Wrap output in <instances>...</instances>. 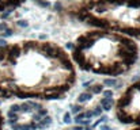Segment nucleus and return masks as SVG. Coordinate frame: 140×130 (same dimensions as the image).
Wrapping results in <instances>:
<instances>
[{"mask_svg": "<svg viewBox=\"0 0 140 130\" xmlns=\"http://www.w3.org/2000/svg\"><path fill=\"white\" fill-rule=\"evenodd\" d=\"M128 130H140V126H132L131 129H128Z\"/></svg>", "mask_w": 140, "mask_h": 130, "instance_id": "17", "label": "nucleus"}, {"mask_svg": "<svg viewBox=\"0 0 140 130\" xmlns=\"http://www.w3.org/2000/svg\"><path fill=\"white\" fill-rule=\"evenodd\" d=\"M103 89H105V87L102 83H89L86 85V91H89L93 95H101Z\"/></svg>", "mask_w": 140, "mask_h": 130, "instance_id": "8", "label": "nucleus"}, {"mask_svg": "<svg viewBox=\"0 0 140 130\" xmlns=\"http://www.w3.org/2000/svg\"><path fill=\"white\" fill-rule=\"evenodd\" d=\"M78 83L69 52L46 39H0V102L64 99Z\"/></svg>", "mask_w": 140, "mask_h": 130, "instance_id": "1", "label": "nucleus"}, {"mask_svg": "<svg viewBox=\"0 0 140 130\" xmlns=\"http://www.w3.org/2000/svg\"><path fill=\"white\" fill-rule=\"evenodd\" d=\"M78 71L103 77H123L140 60L137 41L118 33L90 29L78 35L69 47Z\"/></svg>", "mask_w": 140, "mask_h": 130, "instance_id": "2", "label": "nucleus"}, {"mask_svg": "<svg viewBox=\"0 0 140 130\" xmlns=\"http://www.w3.org/2000/svg\"><path fill=\"white\" fill-rule=\"evenodd\" d=\"M105 121H107V117H105V115H101V118H99V121H97L95 123H93V125H91V129H95L97 126H99L101 123H103Z\"/></svg>", "mask_w": 140, "mask_h": 130, "instance_id": "14", "label": "nucleus"}, {"mask_svg": "<svg viewBox=\"0 0 140 130\" xmlns=\"http://www.w3.org/2000/svg\"><path fill=\"white\" fill-rule=\"evenodd\" d=\"M103 85H106L109 88L114 89V88H121V85H123V81L120 80V77H105L103 81H102Z\"/></svg>", "mask_w": 140, "mask_h": 130, "instance_id": "7", "label": "nucleus"}, {"mask_svg": "<svg viewBox=\"0 0 140 130\" xmlns=\"http://www.w3.org/2000/svg\"><path fill=\"white\" fill-rule=\"evenodd\" d=\"M67 1H71V0H67Z\"/></svg>", "mask_w": 140, "mask_h": 130, "instance_id": "18", "label": "nucleus"}, {"mask_svg": "<svg viewBox=\"0 0 140 130\" xmlns=\"http://www.w3.org/2000/svg\"><path fill=\"white\" fill-rule=\"evenodd\" d=\"M6 127V115L3 113V110L0 109V130H4Z\"/></svg>", "mask_w": 140, "mask_h": 130, "instance_id": "12", "label": "nucleus"}, {"mask_svg": "<svg viewBox=\"0 0 140 130\" xmlns=\"http://www.w3.org/2000/svg\"><path fill=\"white\" fill-rule=\"evenodd\" d=\"M64 122H65V123H71V113L64 114Z\"/></svg>", "mask_w": 140, "mask_h": 130, "instance_id": "15", "label": "nucleus"}, {"mask_svg": "<svg viewBox=\"0 0 140 130\" xmlns=\"http://www.w3.org/2000/svg\"><path fill=\"white\" fill-rule=\"evenodd\" d=\"M4 115L6 125L12 130H44L53 122L48 107L39 100H19Z\"/></svg>", "mask_w": 140, "mask_h": 130, "instance_id": "4", "label": "nucleus"}, {"mask_svg": "<svg viewBox=\"0 0 140 130\" xmlns=\"http://www.w3.org/2000/svg\"><path fill=\"white\" fill-rule=\"evenodd\" d=\"M116 121L125 126H140V77L128 84L116 98Z\"/></svg>", "mask_w": 140, "mask_h": 130, "instance_id": "5", "label": "nucleus"}, {"mask_svg": "<svg viewBox=\"0 0 140 130\" xmlns=\"http://www.w3.org/2000/svg\"><path fill=\"white\" fill-rule=\"evenodd\" d=\"M101 129L102 130H113V127H112V126H109V125H102Z\"/></svg>", "mask_w": 140, "mask_h": 130, "instance_id": "16", "label": "nucleus"}, {"mask_svg": "<svg viewBox=\"0 0 140 130\" xmlns=\"http://www.w3.org/2000/svg\"><path fill=\"white\" fill-rule=\"evenodd\" d=\"M26 3V0H0V14L12 12Z\"/></svg>", "mask_w": 140, "mask_h": 130, "instance_id": "6", "label": "nucleus"}, {"mask_svg": "<svg viewBox=\"0 0 140 130\" xmlns=\"http://www.w3.org/2000/svg\"><path fill=\"white\" fill-rule=\"evenodd\" d=\"M94 95L93 94H90L89 91H83L82 94H79V96H78V103H83V102H89V100H91V98H93Z\"/></svg>", "mask_w": 140, "mask_h": 130, "instance_id": "10", "label": "nucleus"}, {"mask_svg": "<svg viewBox=\"0 0 140 130\" xmlns=\"http://www.w3.org/2000/svg\"><path fill=\"white\" fill-rule=\"evenodd\" d=\"M83 110H84V104H82V103H75V104L72 106V109H71L69 113L73 114V115H78V114L82 113Z\"/></svg>", "mask_w": 140, "mask_h": 130, "instance_id": "11", "label": "nucleus"}, {"mask_svg": "<svg viewBox=\"0 0 140 130\" xmlns=\"http://www.w3.org/2000/svg\"><path fill=\"white\" fill-rule=\"evenodd\" d=\"M61 15L91 29H102L140 41V0H71L56 1Z\"/></svg>", "mask_w": 140, "mask_h": 130, "instance_id": "3", "label": "nucleus"}, {"mask_svg": "<svg viewBox=\"0 0 140 130\" xmlns=\"http://www.w3.org/2000/svg\"><path fill=\"white\" fill-rule=\"evenodd\" d=\"M101 95L103 98H114V92H113V89H103Z\"/></svg>", "mask_w": 140, "mask_h": 130, "instance_id": "13", "label": "nucleus"}, {"mask_svg": "<svg viewBox=\"0 0 140 130\" xmlns=\"http://www.w3.org/2000/svg\"><path fill=\"white\" fill-rule=\"evenodd\" d=\"M114 100H116V98H103L102 96L99 99V106L102 107L103 111H110L113 109V106H114Z\"/></svg>", "mask_w": 140, "mask_h": 130, "instance_id": "9", "label": "nucleus"}]
</instances>
